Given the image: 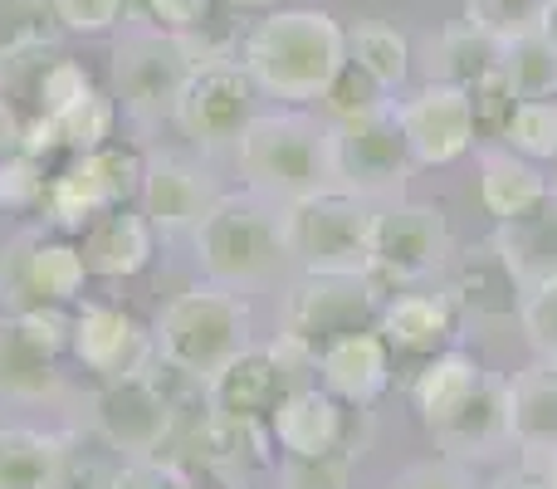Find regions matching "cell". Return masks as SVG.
I'll list each match as a JSON object with an SVG mask.
<instances>
[{
	"label": "cell",
	"instance_id": "11",
	"mask_svg": "<svg viewBox=\"0 0 557 489\" xmlns=\"http://www.w3.org/2000/svg\"><path fill=\"white\" fill-rule=\"evenodd\" d=\"M382 314V284L372 274H327V269H304L298 284L284 298V328L323 353L333 338L372 328Z\"/></svg>",
	"mask_w": 557,
	"mask_h": 489
},
{
	"label": "cell",
	"instance_id": "3",
	"mask_svg": "<svg viewBox=\"0 0 557 489\" xmlns=\"http://www.w3.org/2000/svg\"><path fill=\"white\" fill-rule=\"evenodd\" d=\"M245 182L274 201H298L337 186V157H333V127L327 118H313L304 108H278V113H255L235 143Z\"/></svg>",
	"mask_w": 557,
	"mask_h": 489
},
{
	"label": "cell",
	"instance_id": "7",
	"mask_svg": "<svg viewBox=\"0 0 557 489\" xmlns=\"http://www.w3.org/2000/svg\"><path fill=\"white\" fill-rule=\"evenodd\" d=\"M450 221L435 201H392L376 206L372 221V259H367V274L386 289L416 284V279L445 269L450 259Z\"/></svg>",
	"mask_w": 557,
	"mask_h": 489
},
{
	"label": "cell",
	"instance_id": "12",
	"mask_svg": "<svg viewBox=\"0 0 557 489\" xmlns=\"http://www.w3.org/2000/svg\"><path fill=\"white\" fill-rule=\"evenodd\" d=\"M396 123L406 133L416 172L421 167H450L470 152L474 137V113H470V94L441 78H425L416 94L396 98Z\"/></svg>",
	"mask_w": 557,
	"mask_h": 489
},
{
	"label": "cell",
	"instance_id": "44",
	"mask_svg": "<svg viewBox=\"0 0 557 489\" xmlns=\"http://www.w3.org/2000/svg\"><path fill=\"white\" fill-rule=\"evenodd\" d=\"M15 323L49 357H64L69 343H74V314H69V304H29L15 314Z\"/></svg>",
	"mask_w": 557,
	"mask_h": 489
},
{
	"label": "cell",
	"instance_id": "56",
	"mask_svg": "<svg viewBox=\"0 0 557 489\" xmlns=\"http://www.w3.org/2000/svg\"><path fill=\"white\" fill-rule=\"evenodd\" d=\"M182 489H201V485H191V480H186V485H182Z\"/></svg>",
	"mask_w": 557,
	"mask_h": 489
},
{
	"label": "cell",
	"instance_id": "29",
	"mask_svg": "<svg viewBox=\"0 0 557 489\" xmlns=\"http://www.w3.org/2000/svg\"><path fill=\"white\" fill-rule=\"evenodd\" d=\"M543 192H548V176L539 172V162L519 157L513 147H490L480 157V206L494 221H509V216L529 211Z\"/></svg>",
	"mask_w": 557,
	"mask_h": 489
},
{
	"label": "cell",
	"instance_id": "41",
	"mask_svg": "<svg viewBox=\"0 0 557 489\" xmlns=\"http://www.w3.org/2000/svg\"><path fill=\"white\" fill-rule=\"evenodd\" d=\"M352 461H357L352 445L327 451V455H288L284 475H278V489H347Z\"/></svg>",
	"mask_w": 557,
	"mask_h": 489
},
{
	"label": "cell",
	"instance_id": "32",
	"mask_svg": "<svg viewBox=\"0 0 557 489\" xmlns=\"http://www.w3.org/2000/svg\"><path fill=\"white\" fill-rule=\"evenodd\" d=\"M499 69L509 74V84L519 98H557V45L543 35V29L519 35V39H504Z\"/></svg>",
	"mask_w": 557,
	"mask_h": 489
},
{
	"label": "cell",
	"instance_id": "49",
	"mask_svg": "<svg viewBox=\"0 0 557 489\" xmlns=\"http://www.w3.org/2000/svg\"><path fill=\"white\" fill-rule=\"evenodd\" d=\"M186 475L176 470L172 461H157V455H147V461H127L123 470L113 475V485L108 489H182Z\"/></svg>",
	"mask_w": 557,
	"mask_h": 489
},
{
	"label": "cell",
	"instance_id": "55",
	"mask_svg": "<svg viewBox=\"0 0 557 489\" xmlns=\"http://www.w3.org/2000/svg\"><path fill=\"white\" fill-rule=\"evenodd\" d=\"M548 465H553V480H557V455H553V461H548Z\"/></svg>",
	"mask_w": 557,
	"mask_h": 489
},
{
	"label": "cell",
	"instance_id": "40",
	"mask_svg": "<svg viewBox=\"0 0 557 489\" xmlns=\"http://www.w3.org/2000/svg\"><path fill=\"white\" fill-rule=\"evenodd\" d=\"M35 245H39L35 225L15 231L5 245H0V304H5L10 314H20V308L35 304V284H29V259H35Z\"/></svg>",
	"mask_w": 557,
	"mask_h": 489
},
{
	"label": "cell",
	"instance_id": "46",
	"mask_svg": "<svg viewBox=\"0 0 557 489\" xmlns=\"http://www.w3.org/2000/svg\"><path fill=\"white\" fill-rule=\"evenodd\" d=\"M54 5L59 29H74V35H103L123 20L127 0H49Z\"/></svg>",
	"mask_w": 557,
	"mask_h": 489
},
{
	"label": "cell",
	"instance_id": "14",
	"mask_svg": "<svg viewBox=\"0 0 557 489\" xmlns=\"http://www.w3.org/2000/svg\"><path fill=\"white\" fill-rule=\"evenodd\" d=\"M445 294H450L455 314L470 318V323L499 328L513 323L523 308V279L509 269L504 249L490 241H474L465 249H450L445 259Z\"/></svg>",
	"mask_w": 557,
	"mask_h": 489
},
{
	"label": "cell",
	"instance_id": "34",
	"mask_svg": "<svg viewBox=\"0 0 557 489\" xmlns=\"http://www.w3.org/2000/svg\"><path fill=\"white\" fill-rule=\"evenodd\" d=\"M59 123V143L74 147V152H94V147H108L117 127V103L103 94V88H88L78 103H69L64 113L54 118Z\"/></svg>",
	"mask_w": 557,
	"mask_h": 489
},
{
	"label": "cell",
	"instance_id": "51",
	"mask_svg": "<svg viewBox=\"0 0 557 489\" xmlns=\"http://www.w3.org/2000/svg\"><path fill=\"white\" fill-rule=\"evenodd\" d=\"M490 489H557L553 480V465L539 461V455H529L523 465H513V470H504L499 480H494Z\"/></svg>",
	"mask_w": 557,
	"mask_h": 489
},
{
	"label": "cell",
	"instance_id": "9",
	"mask_svg": "<svg viewBox=\"0 0 557 489\" xmlns=\"http://www.w3.org/2000/svg\"><path fill=\"white\" fill-rule=\"evenodd\" d=\"M327 127H333L337 186L367 196V201H386V196H396L411 182L416 162H411L401 123H396V103L362 118H337Z\"/></svg>",
	"mask_w": 557,
	"mask_h": 489
},
{
	"label": "cell",
	"instance_id": "5",
	"mask_svg": "<svg viewBox=\"0 0 557 489\" xmlns=\"http://www.w3.org/2000/svg\"><path fill=\"white\" fill-rule=\"evenodd\" d=\"M372 221L376 201L327 186V192L284 201V245L298 269H327V274H367L372 259Z\"/></svg>",
	"mask_w": 557,
	"mask_h": 489
},
{
	"label": "cell",
	"instance_id": "1",
	"mask_svg": "<svg viewBox=\"0 0 557 489\" xmlns=\"http://www.w3.org/2000/svg\"><path fill=\"white\" fill-rule=\"evenodd\" d=\"M240 64L260 94L284 108H308L347 64V29L327 10H270L240 39Z\"/></svg>",
	"mask_w": 557,
	"mask_h": 489
},
{
	"label": "cell",
	"instance_id": "38",
	"mask_svg": "<svg viewBox=\"0 0 557 489\" xmlns=\"http://www.w3.org/2000/svg\"><path fill=\"white\" fill-rule=\"evenodd\" d=\"M465 94H470L474 137H504L513 108H519V94H513L509 74H504V69H490V74H480L470 88H465Z\"/></svg>",
	"mask_w": 557,
	"mask_h": 489
},
{
	"label": "cell",
	"instance_id": "35",
	"mask_svg": "<svg viewBox=\"0 0 557 489\" xmlns=\"http://www.w3.org/2000/svg\"><path fill=\"white\" fill-rule=\"evenodd\" d=\"M318 103H323V118H327V123H337V118L376 113V108L396 103V94H392L386 84H376V78L367 74L362 64H352V59H347V64L333 74V84H327V94L318 98Z\"/></svg>",
	"mask_w": 557,
	"mask_h": 489
},
{
	"label": "cell",
	"instance_id": "25",
	"mask_svg": "<svg viewBox=\"0 0 557 489\" xmlns=\"http://www.w3.org/2000/svg\"><path fill=\"white\" fill-rule=\"evenodd\" d=\"M494 245L504 249V259H509V269L523 279V289L539 284V279H553L557 274V192L553 186L529 211L499 221Z\"/></svg>",
	"mask_w": 557,
	"mask_h": 489
},
{
	"label": "cell",
	"instance_id": "22",
	"mask_svg": "<svg viewBox=\"0 0 557 489\" xmlns=\"http://www.w3.org/2000/svg\"><path fill=\"white\" fill-rule=\"evenodd\" d=\"M84 265L88 274L98 279H133L152 265V249H157V231L143 211L133 206H117V211H103L84 235Z\"/></svg>",
	"mask_w": 557,
	"mask_h": 489
},
{
	"label": "cell",
	"instance_id": "16",
	"mask_svg": "<svg viewBox=\"0 0 557 489\" xmlns=\"http://www.w3.org/2000/svg\"><path fill=\"white\" fill-rule=\"evenodd\" d=\"M137 201H143V216L152 221V231L182 235L206 221V211L221 201V186L191 157L152 152L143 157V192H137Z\"/></svg>",
	"mask_w": 557,
	"mask_h": 489
},
{
	"label": "cell",
	"instance_id": "31",
	"mask_svg": "<svg viewBox=\"0 0 557 489\" xmlns=\"http://www.w3.org/2000/svg\"><path fill=\"white\" fill-rule=\"evenodd\" d=\"M84 249L69 241H45L39 235L35 259H29V284H35V304H74L84 294Z\"/></svg>",
	"mask_w": 557,
	"mask_h": 489
},
{
	"label": "cell",
	"instance_id": "6",
	"mask_svg": "<svg viewBox=\"0 0 557 489\" xmlns=\"http://www.w3.org/2000/svg\"><path fill=\"white\" fill-rule=\"evenodd\" d=\"M196 69L191 39L176 29H127L113 49V84L123 98V113L133 123H162L172 118L186 78Z\"/></svg>",
	"mask_w": 557,
	"mask_h": 489
},
{
	"label": "cell",
	"instance_id": "4",
	"mask_svg": "<svg viewBox=\"0 0 557 489\" xmlns=\"http://www.w3.org/2000/svg\"><path fill=\"white\" fill-rule=\"evenodd\" d=\"M157 357L172 372L191 377V382H211L221 367H231L240 353H250V308L240 304L235 289L221 284H196L176 294L152 323Z\"/></svg>",
	"mask_w": 557,
	"mask_h": 489
},
{
	"label": "cell",
	"instance_id": "20",
	"mask_svg": "<svg viewBox=\"0 0 557 489\" xmlns=\"http://www.w3.org/2000/svg\"><path fill=\"white\" fill-rule=\"evenodd\" d=\"M376 333H382L386 343H392V353H401V357H431V353H441V347L455 343L460 314H455L445 289H435V294H392V298H382Z\"/></svg>",
	"mask_w": 557,
	"mask_h": 489
},
{
	"label": "cell",
	"instance_id": "13",
	"mask_svg": "<svg viewBox=\"0 0 557 489\" xmlns=\"http://www.w3.org/2000/svg\"><path fill=\"white\" fill-rule=\"evenodd\" d=\"M69 353L78 357L84 372H94L98 382H123V377L152 372L157 338L143 318H133L127 308L113 304H84L74 314V343Z\"/></svg>",
	"mask_w": 557,
	"mask_h": 489
},
{
	"label": "cell",
	"instance_id": "52",
	"mask_svg": "<svg viewBox=\"0 0 557 489\" xmlns=\"http://www.w3.org/2000/svg\"><path fill=\"white\" fill-rule=\"evenodd\" d=\"M54 147H64L59 143V123L49 113H35V118H25V143H20V152H29V157H49Z\"/></svg>",
	"mask_w": 557,
	"mask_h": 489
},
{
	"label": "cell",
	"instance_id": "26",
	"mask_svg": "<svg viewBox=\"0 0 557 489\" xmlns=\"http://www.w3.org/2000/svg\"><path fill=\"white\" fill-rule=\"evenodd\" d=\"M69 445L35 426H0V489H64Z\"/></svg>",
	"mask_w": 557,
	"mask_h": 489
},
{
	"label": "cell",
	"instance_id": "23",
	"mask_svg": "<svg viewBox=\"0 0 557 489\" xmlns=\"http://www.w3.org/2000/svg\"><path fill=\"white\" fill-rule=\"evenodd\" d=\"M278 392H284V382H278L270 353L250 347V353H240L231 367H221L206 382V412L235 416V421H270Z\"/></svg>",
	"mask_w": 557,
	"mask_h": 489
},
{
	"label": "cell",
	"instance_id": "10",
	"mask_svg": "<svg viewBox=\"0 0 557 489\" xmlns=\"http://www.w3.org/2000/svg\"><path fill=\"white\" fill-rule=\"evenodd\" d=\"M255 94L260 88L245 74L240 59H211V64L191 69V78H186L182 98L172 108V123L201 152H221V147L240 143L245 123L255 118Z\"/></svg>",
	"mask_w": 557,
	"mask_h": 489
},
{
	"label": "cell",
	"instance_id": "17",
	"mask_svg": "<svg viewBox=\"0 0 557 489\" xmlns=\"http://www.w3.org/2000/svg\"><path fill=\"white\" fill-rule=\"evenodd\" d=\"M347 412H357V406L337 402L323 382L288 387V392H278V402L270 412V436L284 455L343 451V445H352V436H347Z\"/></svg>",
	"mask_w": 557,
	"mask_h": 489
},
{
	"label": "cell",
	"instance_id": "18",
	"mask_svg": "<svg viewBox=\"0 0 557 489\" xmlns=\"http://www.w3.org/2000/svg\"><path fill=\"white\" fill-rule=\"evenodd\" d=\"M392 363H396L392 343H386L372 323V328H357V333L333 338V343L318 353V382H323L337 402L367 412V406L392 387Z\"/></svg>",
	"mask_w": 557,
	"mask_h": 489
},
{
	"label": "cell",
	"instance_id": "45",
	"mask_svg": "<svg viewBox=\"0 0 557 489\" xmlns=\"http://www.w3.org/2000/svg\"><path fill=\"white\" fill-rule=\"evenodd\" d=\"M88 88H98L94 78H88V69L78 64V59L59 54L54 64L45 69V78H39V94H35V113H49L59 118L69 103H78V98L88 94Z\"/></svg>",
	"mask_w": 557,
	"mask_h": 489
},
{
	"label": "cell",
	"instance_id": "33",
	"mask_svg": "<svg viewBox=\"0 0 557 489\" xmlns=\"http://www.w3.org/2000/svg\"><path fill=\"white\" fill-rule=\"evenodd\" d=\"M499 143L513 147L519 157H529V162H553L557 157V98H519Z\"/></svg>",
	"mask_w": 557,
	"mask_h": 489
},
{
	"label": "cell",
	"instance_id": "36",
	"mask_svg": "<svg viewBox=\"0 0 557 489\" xmlns=\"http://www.w3.org/2000/svg\"><path fill=\"white\" fill-rule=\"evenodd\" d=\"M553 0H465V20H474L480 29H490L494 39H519L543 29Z\"/></svg>",
	"mask_w": 557,
	"mask_h": 489
},
{
	"label": "cell",
	"instance_id": "27",
	"mask_svg": "<svg viewBox=\"0 0 557 489\" xmlns=\"http://www.w3.org/2000/svg\"><path fill=\"white\" fill-rule=\"evenodd\" d=\"M64 396V372L59 357L39 353L25 333H20L15 314L0 318V402H54Z\"/></svg>",
	"mask_w": 557,
	"mask_h": 489
},
{
	"label": "cell",
	"instance_id": "19",
	"mask_svg": "<svg viewBox=\"0 0 557 489\" xmlns=\"http://www.w3.org/2000/svg\"><path fill=\"white\" fill-rule=\"evenodd\" d=\"M435 445H441L450 461H490L499 445L513 441L509 431V377H490L465 396V406L450 421L435 426Z\"/></svg>",
	"mask_w": 557,
	"mask_h": 489
},
{
	"label": "cell",
	"instance_id": "21",
	"mask_svg": "<svg viewBox=\"0 0 557 489\" xmlns=\"http://www.w3.org/2000/svg\"><path fill=\"white\" fill-rule=\"evenodd\" d=\"M509 431L523 455H557V357H539L509 377Z\"/></svg>",
	"mask_w": 557,
	"mask_h": 489
},
{
	"label": "cell",
	"instance_id": "48",
	"mask_svg": "<svg viewBox=\"0 0 557 489\" xmlns=\"http://www.w3.org/2000/svg\"><path fill=\"white\" fill-rule=\"evenodd\" d=\"M211 10H215V0H143V15L157 29H176V35L201 29L211 20Z\"/></svg>",
	"mask_w": 557,
	"mask_h": 489
},
{
	"label": "cell",
	"instance_id": "39",
	"mask_svg": "<svg viewBox=\"0 0 557 489\" xmlns=\"http://www.w3.org/2000/svg\"><path fill=\"white\" fill-rule=\"evenodd\" d=\"M49 192L45 157L10 152L0 157V211H39Z\"/></svg>",
	"mask_w": 557,
	"mask_h": 489
},
{
	"label": "cell",
	"instance_id": "42",
	"mask_svg": "<svg viewBox=\"0 0 557 489\" xmlns=\"http://www.w3.org/2000/svg\"><path fill=\"white\" fill-rule=\"evenodd\" d=\"M59 39V20L49 0H0V54L20 45Z\"/></svg>",
	"mask_w": 557,
	"mask_h": 489
},
{
	"label": "cell",
	"instance_id": "54",
	"mask_svg": "<svg viewBox=\"0 0 557 489\" xmlns=\"http://www.w3.org/2000/svg\"><path fill=\"white\" fill-rule=\"evenodd\" d=\"M543 35H548V39H553V45H557V0H553V5H548V15H543Z\"/></svg>",
	"mask_w": 557,
	"mask_h": 489
},
{
	"label": "cell",
	"instance_id": "15",
	"mask_svg": "<svg viewBox=\"0 0 557 489\" xmlns=\"http://www.w3.org/2000/svg\"><path fill=\"white\" fill-rule=\"evenodd\" d=\"M94 426L123 461H147L172 436V402L152 382V372L103 382V392L94 396Z\"/></svg>",
	"mask_w": 557,
	"mask_h": 489
},
{
	"label": "cell",
	"instance_id": "24",
	"mask_svg": "<svg viewBox=\"0 0 557 489\" xmlns=\"http://www.w3.org/2000/svg\"><path fill=\"white\" fill-rule=\"evenodd\" d=\"M480 382H484L480 357L455 347V343L441 347V353H431V357H421V367H416V377H411V406L421 412L425 431L450 421V416L465 406V396H470Z\"/></svg>",
	"mask_w": 557,
	"mask_h": 489
},
{
	"label": "cell",
	"instance_id": "8",
	"mask_svg": "<svg viewBox=\"0 0 557 489\" xmlns=\"http://www.w3.org/2000/svg\"><path fill=\"white\" fill-rule=\"evenodd\" d=\"M137 192H143V157L127 147H94V152H78L59 176H49L39 211L59 231H84L103 211L137 201Z\"/></svg>",
	"mask_w": 557,
	"mask_h": 489
},
{
	"label": "cell",
	"instance_id": "28",
	"mask_svg": "<svg viewBox=\"0 0 557 489\" xmlns=\"http://www.w3.org/2000/svg\"><path fill=\"white\" fill-rule=\"evenodd\" d=\"M504 59V39H494L490 29H480L474 20H460V25H445L441 35L425 49V78H441V84L470 88L480 74L499 69Z\"/></svg>",
	"mask_w": 557,
	"mask_h": 489
},
{
	"label": "cell",
	"instance_id": "37",
	"mask_svg": "<svg viewBox=\"0 0 557 489\" xmlns=\"http://www.w3.org/2000/svg\"><path fill=\"white\" fill-rule=\"evenodd\" d=\"M59 54H64L59 39H39V45L5 49V54H0V94H5L10 103H15V98H29V103H35L39 78H45V69L54 64Z\"/></svg>",
	"mask_w": 557,
	"mask_h": 489
},
{
	"label": "cell",
	"instance_id": "50",
	"mask_svg": "<svg viewBox=\"0 0 557 489\" xmlns=\"http://www.w3.org/2000/svg\"><path fill=\"white\" fill-rule=\"evenodd\" d=\"M396 489H474V485L465 480L460 465L441 461V465H411V470L396 480Z\"/></svg>",
	"mask_w": 557,
	"mask_h": 489
},
{
	"label": "cell",
	"instance_id": "30",
	"mask_svg": "<svg viewBox=\"0 0 557 489\" xmlns=\"http://www.w3.org/2000/svg\"><path fill=\"white\" fill-rule=\"evenodd\" d=\"M347 59L362 64L367 74H372L376 84H386L392 94L411 78V45H406V35L396 25H386V20H362V25L347 29Z\"/></svg>",
	"mask_w": 557,
	"mask_h": 489
},
{
	"label": "cell",
	"instance_id": "47",
	"mask_svg": "<svg viewBox=\"0 0 557 489\" xmlns=\"http://www.w3.org/2000/svg\"><path fill=\"white\" fill-rule=\"evenodd\" d=\"M270 363H274V372H278V382H284V392L288 387H304V382H313V372H318V347L308 343V338H298V333H278L270 347Z\"/></svg>",
	"mask_w": 557,
	"mask_h": 489
},
{
	"label": "cell",
	"instance_id": "53",
	"mask_svg": "<svg viewBox=\"0 0 557 489\" xmlns=\"http://www.w3.org/2000/svg\"><path fill=\"white\" fill-rule=\"evenodd\" d=\"M20 143H25V118H20V108L10 103L5 94H0V157L20 152Z\"/></svg>",
	"mask_w": 557,
	"mask_h": 489
},
{
	"label": "cell",
	"instance_id": "2",
	"mask_svg": "<svg viewBox=\"0 0 557 489\" xmlns=\"http://www.w3.org/2000/svg\"><path fill=\"white\" fill-rule=\"evenodd\" d=\"M196 265L221 289H264L284 274L288 245H284V201L255 192H221V201L206 211V221L191 231Z\"/></svg>",
	"mask_w": 557,
	"mask_h": 489
},
{
	"label": "cell",
	"instance_id": "43",
	"mask_svg": "<svg viewBox=\"0 0 557 489\" xmlns=\"http://www.w3.org/2000/svg\"><path fill=\"white\" fill-rule=\"evenodd\" d=\"M519 328H523V338L533 343L539 357H557V274L523 289Z\"/></svg>",
	"mask_w": 557,
	"mask_h": 489
}]
</instances>
